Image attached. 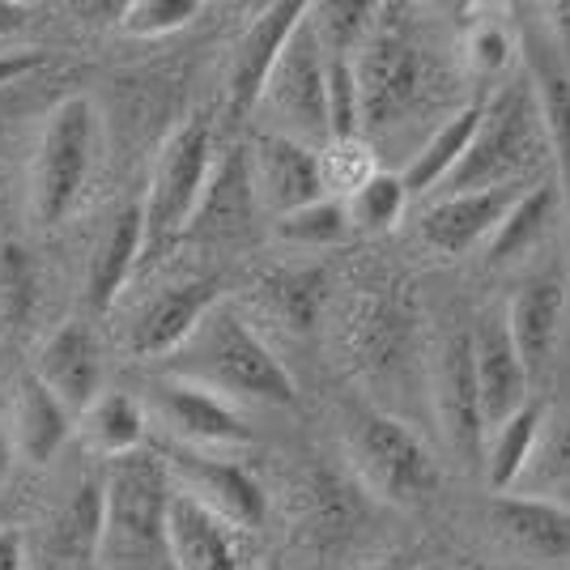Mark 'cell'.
<instances>
[{
  "label": "cell",
  "instance_id": "obj_31",
  "mask_svg": "<svg viewBox=\"0 0 570 570\" xmlns=\"http://www.w3.org/2000/svg\"><path fill=\"white\" fill-rule=\"evenodd\" d=\"M86 430H90L98 452H107L111 460L141 452V443H145L141 401L128 396V392H102L95 401V409L86 413Z\"/></svg>",
  "mask_w": 570,
  "mask_h": 570
},
{
  "label": "cell",
  "instance_id": "obj_16",
  "mask_svg": "<svg viewBox=\"0 0 570 570\" xmlns=\"http://www.w3.org/2000/svg\"><path fill=\"white\" fill-rule=\"evenodd\" d=\"M256 205H261V196H256V179H252V154L230 149L209 175V188L200 196L184 238L188 243H235V238L252 235Z\"/></svg>",
  "mask_w": 570,
  "mask_h": 570
},
{
  "label": "cell",
  "instance_id": "obj_47",
  "mask_svg": "<svg viewBox=\"0 0 570 570\" xmlns=\"http://www.w3.org/2000/svg\"><path fill=\"white\" fill-rule=\"evenodd\" d=\"M375 570H413V562H409V558H401V553H396V558H383L380 567Z\"/></svg>",
  "mask_w": 570,
  "mask_h": 570
},
{
  "label": "cell",
  "instance_id": "obj_34",
  "mask_svg": "<svg viewBox=\"0 0 570 570\" xmlns=\"http://www.w3.org/2000/svg\"><path fill=\"white\" fill-rule=\"evenodd\" d=\"M307 523L320 546L345 541L357 523V490L333 473H315L307 485Z\"/></svg>",
  "mask_w": 570,
  "mask_h": 570
},
{
  "label": "cell",
  "instance_id": "obj_14",
  "mask_svg": "<svg viewBox=\"0 0 570 570\" xmlns=\"http://www.w3.org/2000/svg\"><path fill=\"white\" fill-rule=\"evenodd\" d=\"M252 179L264 209L277 217L307 209L315 200H324V167H320V149L303 141H289L282 132H264L252 149Z\"/></svg>",
  "mask_w": 570,
  "mask_h": 570
},
{
  "label": "cell",
  "instance_id": "obj_3",
  "mask_svg": "<svg viewBox=\"0 0 570 570\" xmlns=\"http://www.w3.org/2000/svg\"><path fill=\"white\" fill-rule=\"evenodd\" d=\"M345 448H350L357 481L375 499L396 502V507H422L434 499L439 464L401 417L357 404L345 426Z\"/></svg>",
  "mask_w": 570,
  "mask_h": 570
},
{
  "label": "cell",
  "instance_id": "obj_10",
  "mask_svg": "<svg viewBox=\"0 0 570 570\" xmlns=\"http://www.w3.org/2000/svg\"><path fill=\"white\" fill-rule=\"evenodd\" d=\"M354 65L362 81V128H387L422 95V56L396 30H375Z\"/></svg>",
  "mask_w": 570,
  "mask_h": 570
},
{
  "label": "cell",
  "instance_id": "obj_28",
  "mask_svg": "<svg viewBox=\"0 0 570 570\" xmlns=\"http://www.w3.org/2000/svg\"><path fill=\"white\" fill-rule=\"evenodd\" d=\"M324 273L320 268H307V264H298V268H273V273H264L261 277V298L268 315L285 324L289 333H311L315 328V320H320V307H324Z\"/></svg>",
  "mask_w": 570,
  "mask_h": 570
},
{
  "label": "cell",
  "instance_id": "obj_25",
  "mask_svg": "<svg viewBox=\"0 0 570 570\" xmlns=\"http://www.w3.org/2000/svg\"><path fill=\"white\" fill-rule=\"evenodd\" d=\"M546 422H549L546 401H528L515 417H507L502 426L490 430V443H485V481H490V490L507 494L511 485H520V476L528 473L532 452L541 443Z\"/></svg>",
  "mask_w": 570,
  "mask_h": 570
},
{
  "label": "cell",
  "instance_id": "obj_48",
  "mask_svg": "<svg viewBox=\"0 0 570 570\" xmlns=\"http://www.w3.org/2000/svg\"><path fill=\"white\" fill-rule=\"evenodd\" d=\"M4 469H9V448H4V439H0V476H4Z\"/></svg>",
  "mask_w": 570,
  "mask_h": 570
},
{
  "label": "cell",
  "instance_id": "obj_44",
  "mask_svg": "<svg viewBox=\"0 0 570 570\" xmlns=\"http://www.w3.org/2000/svg\"><path fill=\"white\" fill-rule=\"evenodd\" d=\"M22 541L18 532H0V570H22Z\"/></svg>",
  "mask_w": 570,
  "mask_h": 570
},
{
  "label": "cell",
  "instance_id": "obj_5",
  "mask_svg": "<svg viewBox=\"0 0 570 570\" xmlns=\"http://www.w3.org/2000/svg\"><path fill=\"white\" fill-rule=\"evenodd\" d=\"M214 175V128L205 116H191L184 128L170 132L158 154L149 200H145V256L167 252L175 238H184L200 196Z\"/></svg>",
  "mask_w": 570,
  "mask_h": 570
},
{
  "label": "cell",
  "instance_id": "obj_46",
  "mask_svg": "<svg viewBox=\"0 0 570 570\" xmlns=\"http://www.w3.org/2000/svg\"><path fill=\"white\" fill-rule=\"evenodd\" d=\"M455 570H532V567H502V562H460Z\"/></svg>",
  "mask_w": 570,
  "mask_h": 570
},
{
  "label": "cell",
  "instance_id": "obj_6",
  "mask_svg": "<svg viewBox=\"0 0 570 570\" xmlns=\"http://www.w3.org/2000/svg\"><path fill=\"white\" fill-rule=\"evenodd\" d=\"M90 158H95V107L81 95L60 98L51 107L30 167V214L43 226H56L72 214L90 179Z\"/></svg>",
  "mask_w": 570,
  "mask_h": 570
},
{
  "label": "cell",
  "instance_id": "obj_21",
  "mask_svg": "<svg viewBox=\"0 0 570 570\" xmlns=\"http://www.w3.org/2000/svg\"><path fill=\"white\" fill-rule=\"evenodd\" d=\"M217 303L214 282H188L170 285L158 298H149L132 324V354L137 357H175L188 336L196 333V324L209 315V307Z\"/></svg>",
  "mask_w": 570,
  "mask_h": 570
},
{
  "label": "cell",
  "instance_id": "obj_9",
  "mask_svg": "<svg viewBox=\"0 0 570 570\" xmlns=\"http://www.w3.org/2000/svg\"><path fill=\"white\" fill-rule=\"evenodd\" d=\"M303 18H307V4L277 0V4H264L235 39L230 65H226V116L230 119L252 116V107H261L268 77L277 69L289 35L303 26Z\"/></svg>",
  "mask_w": 570,
  "mask_h": 570
},
{
  "label": "cell",
  "instance_id": "obj_42",
  "mask_svg": "<svg viewBox=\"0 0 570 570\" xmlns=\"http://www.w3.org/2000/svg\"><path fill=\"white\" fill-rule=\"evenodd\" d=\"M546 35L570 77V0H553V4L546 9Z\"/></svg>",
  "mask_w": 570,
  "mask_h": 570
},
{
  "label": "cell",
  "instance_id": "obj_7",
  "mask_svg": "<svg viewBox=\"0 0 570 570\" xmlns=\"http://www.w3.org/2000/svg\"><path fill=\"white\" fill-rule=\"evenodd\" d=\"M261 102L268 107V116L282 124V137L289 141H303L311 149H324L333 141V132H328V51L320 48L311 18H303V26L289 35Z\"/></svg>",
  "mask_w": 570,
  "mask_h": 570
},
{
  "label": "cell",
  "instance_id": "obj_1",
  "mask_svg": "<svg viewBox=\"0 0 570 570\" xmlns=\"http://www.w3.org/2000/svg\"><path fill=\"white\" fill-rule=\"evenodd\" d=\"M107 515L98 570H175L170 558V499L175 481L163 455H119L102 481Z\"/></svg>",
  "mask_w": 570,
  "mask_h": 570
},
{
  "label": "cell",
  "instance_id": "obj_27",
  "mask_svg": "<svg viewBox=\"0 0 570 570\" xmlns=\"http://www.w3.org/2000/svg\"><path fill=\"white\" fill-rule=\"evenodd\" d=\"M481 111H485V107H464L460 116L448 119V124H443V128L413 154L409 170L401 175L409 196H422V191L443 188V184L452 179L455 167H460L464 154H469V145H473L476 128H481Z\"/></svg>",
  "mask_w": 570,
  "mask_h": 570
},
{
  "label": "cell",
  "instance_id": "obj_13",
  "mask_svg": "<svg viewBox=\"0 0 570 570\" xmlns=\"http://www.w3.org/2000/svg\"><path fill=\"white\" fill-rule=\"evenodd\" d=\"M154 409L163 417V426L184 439L191 452L196 448H243L252 439L247 422L238 417V409L226 396H217L200 383H188L170 375L154 387Z\"/></svg>",
  "mask_w": 570,
  "mask_h": 570
},
{
  "label": "cell",
  "instance_id": "obj_8",
  "mask_svg": "<svg viewBox=\"0 0 570 570\" xmlns=\"http://www.w3.org/2000/svg\"><path fill=\"white\" fill-rule=\"evenodd\" d=\"M434 404L443 439L464 469L485 473V443H490V417L476 383V350L473 333H452L439 350L434 366Z\"/></svg>",
  "mask_w": 570,
  "mask_h": 570
},
{
  "label": "cell",
  "instance_id": "obj_36",
  "mask_svg": "<svg viewBox=\"0 0 570 570\" xmlns=\"http://www.w3.org/2000/svg\"><path fill=\"white\" fill-rule=\"evenodd\" d=\"M345 205H350V222H354L357 230L383 235V230H392V226L401 222L404 205H409V188H404L401 175L380 170V175H371Z\"/></svg>",
  "mask_w": 570,
  "mask_h": 570
},
{
  "label": "cell",
  "instance_id": "obj_24",
  "mask_svg": "<svg viewBox=\"0 0 570 570\" xmlns=\"http://www.w3.org/2000/svg\"><path fill=\"white\" fill-rule=\"evenodd\" d=\"M145 256V209H124L119 217H111V226L102 230L90 261V303L98 311H107L116 303V294L124 289V282L132 277L137 261Z\"/></svg>",
  "mask_w": 570,
  "mask_h": 570
},
{
  "label": "cell",
  "instance_id": "obj_32",
  "mask_svg": "<svg viewBox=\"0 0 570 570\" xmlns=\"http://www.w3.org/2000/svg\"><path fill=\"white\" fill-rule=\"evenodd\" d=\"M520 485L528 490V499H549V502L570 499V413L546 422L541 443H537L532 464L520 476Z\"/></svg>",
  "mask_w": 570,
  "mask_h": 570
},
{
  "label": "cell",
  "instance_id": "obj_41",
  "mask_svg": "<svg viewBox=\"0 0 570 570\" xmlns=\"http://www.w3.org/2000/svg\"><path fill=\"white\" fill-rule=\"evenodd\" d=\"M507 56H511V43H507V35H502L499 26L476 30L473 43H469V60H473L476 77H485V81L507 69Z\"/></svg>",
  "mask_w": 570,
  "mask_h": 570
},
{
  "label": "cell",
  "instance_id": "obj_38",
  "mask_svg": "<svg viewBox=\"0 0 570 570\" xmlns=\"http://www.w3.org/2000/svg\"><path fill=\"white\" fill-rule=\"evenodd\" d=\"M196 13H200L196 0H128L119 9V30L132 39H158V35L191 26Z\"/></svg>",
  "mask_w": 570,
  "mask_h": 570
},
{
  "label": "cell",
  "instance_id": "obj_11",
  "mask_svg": "<svg viewBox=\"0 0 570 570\" xmlns=\"http://www.w3.org/2000/svg\"><path fill=\"white\" fill-rule=\"evenodd\" d=\"M170 469V481L175 490H184L200 507H209L214 515H222L226 523H235L238 532H252V528H264L268 520V499H264L261 481L238 469L230 460H217V455L205 452H175L163 455Z\"/></svg>",
  "mask_w": 570,
  "mask_h": 570
},
{
  "label": "cell",
  "instance_id": "obj_33",
  "mask_svg": "<svg viewBox=\"0 0 570 570\" xmlns=\"http://www.w3.org/2000/svg\"><path fill=\"white\" fill-rule=\"evenodd\" d=\"M311 26H315V39L328 56H350L366 48L371 39V26H375V4L366 0H324V4H311L307 9Z\"/></svg>",
  "mask_w": 570,
  "mask_h": 570
},
{
  "label": "cell",
  "instance_id": "obj_23",
  "mask_svg": "<svg viewBox=\"0 0 570 570\" xmlns=\"http://www.w3.org/2000/svg\"><path fill=\"white\" fill-rule=\"evenodd\" d=\"M235 523L214 515L209 507L175 490L170 499V558L175 570H243Z\"/></svg>",
  "mask_w": 570,
  "mask_h": 570
},
{
  "label": "cell",
  "instance_id": "obj_35",
  "mask_svg": "<svg viewBox=\"0 0 570 570\" xmlns=\"http://www.w3.org/2000/svg\"><path fill=\"white\" fill-rule=\"evenodd\" d=\"M350 230H354L350 205L336 200V196H324V200H315L307 209H294V214L277 217V238L294 243V247H333Z\"/></svg>",
  "mask_w": 570,
  "mask_h": 570
},
{
  "label": "cell",
  "instance_id": "obj_18",
  "mask_svg": "<svg viewBox=\"0 0 570 570\" xmlns=\"http://www.w3.org/2000/svg\"><path fill=\"white\" fill-rule=\"evenodd\" d=\"M523 56H528V81L541 102V119H546V141L549 158L558 170V191L567 205V226H570V77L558 60V51L549 43L546 22L523 26Z\"/></svg>",
  "mask_w": 570,
  "mask_h": 570
},
{
  "label": "cell",
  "instance_id": "obj_43",
  "mask_svg": "<svg viewBox=\"0 0 570 570\" xmlns=\"http://www.w3.org/2000/svg\"><path fill=\"white\" fill-rule=\"evenodd\" d=\"M35 69H43L39 51H9V56H0V90L22 86V77H30Z\"/></svg>",
  "mask_w": 570,
  "mask_h": 570
},
{
  "label": "cell",
  "instance_id": "obj_20",
  "mask_svg": "<svg viewBox=\"0 0 570 570\" xmlns=\"http://www.w3.org/2000/svg\"><path fill=\"white\" fill-rule=\"evenodd\" d=\"M473 350H476V383H481V401H485V417H490V430L502 426L507 417H515L523 404H528V387H532V375L523 366L515 341L507 333V315H490L481 320L473 333Z\"/></svg>",
  "mask_w": 570,
  "mask_h": 570
},
{
  "label": "cell",
  "instance_id": "obj_26",
  "mask_svg": "<svg viewBox=\"0 0 570 570\" xmlns=\"http://www.w3.org/2000/svg\"><path fill=\"white\" fill-rule=\"evenodd\" d=\"M69 439V409L39 383V375H26L13 413V443L30 464H48L51 455Z\"/></svg>",
  "mask_w": 570,
  "mask_h": 570
},
{
  "label": "cell",
  "instance_id": "obj_45",
  "mask_svg": "<svg viewBox=\"0 0 570 570\" xmlns=\"http://www.w3.org/2000/svg\"><path fill=\"white\" fill-rule=\"evenodd\" d=\"M22 26H26V9H22V4H4V0H0V39L18 35Z\"/></svg>",
  "mask_w": 570,
  "mask_h": 570
},
{
  "label": "cell",
  "instance_id": "obj_17",
  "mask_svg": "<svg viewBox=\"0 0 570 570\" xmlns=\"http://www.w3.org/2000/svg\"><path fill=\"white\" fill-rule=\"evenodd\" d=\"M562 324H567V285L553 268L515 289L507 307V333L515 341L532 380H541L549 371L558 341H562Z\"/></svg>",
  "mask_w": 570,
  "mask_h": 570
},
{
  "label": "cell",
  "instance_id": "obj_2",
  "mask_svg": "<svg viewBox=\"0 0 570 570\" xmlns=\"http://www.w3.org/2000/svg\"><path fill=\"white\" fill-rule=\"evenodd\" d=\"M175 375L200 383L226 401L294 404L298 396L289 371L230 303H214L209 315L196 324L188 345L175 354Z\"/></svg>",
  "mask_w": 570,
  "mask_h": 570
},
{
  "label": "cell",
  "instance_id": "obj_19",
  "mask_svg": "<svg viewBox=\"0 0 570 570\" xmlns=\"http://www.w3.org/2000/svg\"><path fill=\"white\" fill-rule=\"evenodd\" d=\"M35 375L48 387L56 401L65 404L69 413L77 409H95V401L102 396V362H98V345L86 324H60L48 336V345L39 350Z\"/></svg>",
  "mask_w": 570,
  "mask_h": 570
},
{
  "label": "cell",
  "instance_id": "obj_37",
  "mask_svg": "<svg viewBox=\"0 0 570 570\" xmlns=\"http://www.w3.org/2000/svg\"><path fill=\"white\" fill-rule=\"evenodd\" d=\"M328 132L333 141L362 137V81L350 56H328Z\"/></svg>",
  "mask_w": 570,
  "mask_h": 570
},
{
  "label": "cell",
  "instance_id": "obj_4",
  "mask_svg": "<svg viewBox=\"0 0 570 570\" xmlns=\"http://www.w3.org/2000/svg\"><path fill=\"white\" fill-rule=\"evenodd\" d=\"M537 149H549L541 102H537V90L528 81H515V86L499 90V98L481 111V128H476L473 145L443 188H448V196L507 188V184H515V175L523 167H532Z\"/></svg>",
  "mask_w": 570,
  "mask_h": 570
},
{
  "label": "cell",
  "instance_id": "obj_30",
  "mask_svg": "<svg viewBox=\"0 0 570 570\" xmlns=\"http://www.w3.org/2000/svg\"><path fill=\"white\" fill-rule=\"evenodd\" d=\"M558 200H562V191H558V184H537V188H528L511 205V214L502 217L499 235L490 238V261L494 264H507L515 261V256H523L537 238H541V230L549 226V217H553V209H558Z\"/></svg>",
  "mask_w": 570,
  "mask_h": 570
},
{
  "label": "cell",
  "instance_id": "obj_40",
  "mask_svg": "<svg viewBox=\"0 0 570 570\" xmlns=\"http://www.w3.org/2000/svg\"><path fill=\"white\" fill-rule=\"evenodd\" d=\"M30 298H35V273H30V261L18 243H4L0 247V315L4 320H26L30 311Z\"/></svg>",
  "mask_w": 570,
  "mask_h": 570
},
{
  "label": "cell",
  "instance_id": "obj_22",
  "mask_svg": "<svg viewBox=\"0 0 570 570\" xmlns=\"http://www.w3.org/2000/svg\"><path fill=\"white\" fill-rule=\"evenodd\" d=\"M490 528L507 546L532 558V562H558L570 558V507L549 499H494L490 502Z\"/></svg>",
  "mask_w": 570,
  "mask_h": 570
},
{
  "label": "cell",
  "instance_id": "obj_15",
  "mask_svg": "<svg viewBox=\"0 0 570 570\" xmlns=\"http://www.w3.org/2000/svg\"><path fill=\"white\" fill-rule=\"evenodd\" d=\"M523 184H507V188L485 191H460V196H443L422 214V238L439 256H464L476 243L499 235L502 217L511 214V205L523 196Z\"/></svg>",
  "mask_w": 570,
  "mask_h": 570
},
{
  "label": "cell",
  "instance_id": "obj_29",
  "mask_svg": "<svg viewBox=\"0 0 570 570\" xmlns=\"http://www.w3.org/2000/svg\"><path fill=\"white\" fill-rule=\"evenodd\" d=\"M102 515H107V494L98 481H81L65 507L51 520V549L65 553L69 562H98L102 546Z\"/></svg>",
  "mask_w": 570,
  "mask_h": 570
},
{
  "label": "cell",
  "instance_id": "obj_12",
  "mask_svg": "<svg viewBox=\"0 0 570 570\" xmlns=\"http://www.w3.org/2000/svg\"><path fill=\"white\" fill-rule=\"evenodd\" d=\"M345 354L371 380L401 375L413 357V311L404 294H357L345 315Z\"/></svg>",
  "mask_w": 570,
  "mask_h": 570
},
{
  "label": "cell",
  "instance_id": "obj_39",
  "mask_svg": "<svg viewBox=\"0 0 570 570\" xmlns=\"http://www.w3.org/2000/svg\"><path fill=\"white\" fill-rule=\"evenodd\" d=\"M320 167H324V188L345 191V200H350L371 175H380L362 137H357V141H328L320 149Z\"/></svg>",
  "mask_w": 570,
  "mask_h": 570
},
{
  "label": "cell",
  "instance_id": "obj_49",
  "mask_svg": "<svg viewBox=\"0 0 570 570\" xmlns=\"http://www.w3.org/2000/svg\"><path fill=\"white\" fill-rule=\"evenodd\" d=\"M261 570H285V567H282V562H264Z\"/></svg>",
  "mask_w": 570,
  "mask_h": 570
}]
</instances>
